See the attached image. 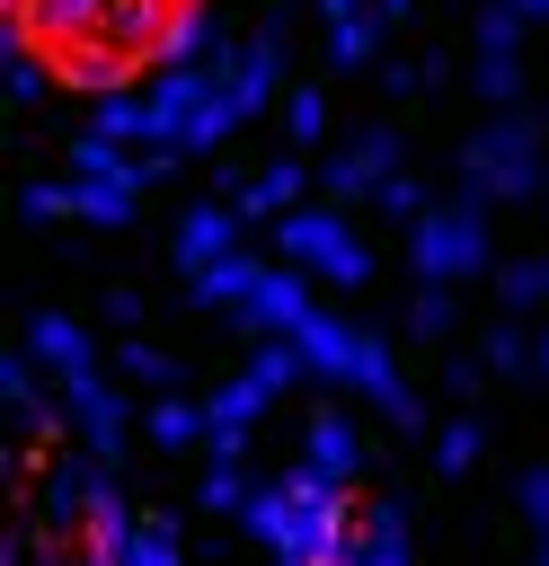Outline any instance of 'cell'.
Listing matches in <instances>:
<instances>
[{
  "instance_id": "obj_36",
  "label": "cell",
  "mask_w": 549,
  "mask_h": 566,
  "mask_svg": "<svg viewBox=\"0 0 549 566\" xmlns=\"http://www.w3.org/2000/svg\"><path fill=\"white\" fill-rule=\"evenodd\" d=\"M106 318H115V327H133V318H142V292H133V283H115V292H106Z\"/></svg>"
},
{
  "instance_id": "obj_3",
  "label": "cell",
  "mask_w": 549,
  "mask_h": 566,
  "mask_svg": "<svg viewBox=\"0 0 549 566\" xmlns=\"http://www.w3.org/2000/svg\"><path fill=\"white\" fill-rule=\"evenodd\" d=\"M487 212H496V203H478V195L425 203V212L407 221V265L434 274V283H469V274H487V265H496V230H487Z\"/></svg>"
},
{
  "instance_id": "obj_12",
  "label": "cell",
  "mask_w": 549,
  "mask_h": 566,
  "mask_svg": "<svg viewBox=\"0 0 549 566\" xmlns=\"http://www.w3.org/2000/svg\"><path fill=\"white\" fill-rule=\"evenodd\" d=\"M133 522H142V504L106 478L97 504H89V522H80V557H97V566H133Z\"/></svg>"
},
{
  "instance_id": "obj_24",
  "label": "cell",
  "mask_w": 549,
  "mask_h": 566,
  "mask_svg": "<svg viewBox=\"0 0 549 566\" xmlns=\"http://www.w3.org/2000/svg\"><path fill=\"white\" fill-rule=\"evenodd\" d=\"M522 35H531V9L522 0H478V18H469V44L478 53H522Z\"/></svg>"
},
{
  "instance_id": "obj_20",
  "label": "cell",
  "mask_w": 549,
  "mask_h": 566,
  "mask_svg": "<svg viewBox=\"0 0 549 566\" xmlns=\"http://www.w3.org/2000/svg\"><path fill=\"white\" fill-rule=\"evenodd\" d=\"M381 27H390L381 0L354 9V18H336V27H328V62H336V71H372V62H381Z\"/></svg>"
},
{
  "instance_id": "obj_39",
  "label": "cell",
  "mask_w": 549,
  "mask_h": 566,
  "mask_svg": "<svg viewBox=\"0 0 549 566\" xmlns=\"http://www.w3.org/2000/svg\"><path fill=\"white\" fill-rule=\"evenodd\" d=\"M531 380H549V327H540V371H531Z\"/></svg>"
},
{
  "instance_id": "obj_34",
  "label": "cell",
  "mask_w": 549,
  "mask_h": 566,
  "mask_svg": "<svg viewBox=\"0 0 549 566\" xmlns=\"http://www.w3.org/2000/svg\"><path fill=\"white\" fill-rule=\"evenodd\" d=\"M514 513H522L531 531H549V460H531V469L514 478Z\"/></svg>"
},
{
  "instance_id": "obj_22",
  "label": "cell",
  "mask_w": 549,
  "mask_h": 566,
  "mask_svg": "<svg viewBox=\"0 0 549 566\" xmlns=\"http://www.w3.org/2000/svg\"><path fill=\"white\" fill-rule=\"evenodd\" d=\"M248 371H257L274 398H283V389H301V380H319V371H310V354H301V336H257Z\"/></svg>"
},
{
  "instance_id": "obj_28",
  "label": "cell",
  "mask_w": 549,
  "mask_h": 566,
  "mask_svg": "<svg viewBox=\"0 0 549 566\" xmlns=\"http://www.w3.org/2000/svg\"><path fill=\"white\" fill-rule=\"evenodd\" d=\"M478 451H487V424H478V416H452V424L434 433V469H443V478H469Z\"/></svg>"
},
{
  "instance_id": "obj_30",
  "label": "cell",
  "mask_w": 549,
  "mask_h": 566,
  "mask_svg": "<svg viewBox=\"0 0 549 566\" xmlns=\"http://www.w3.org/2000/svg\"><path fill=\"white\" fill-rule=\"evenodd\" d=\"M44 88H53V71H44V44L9 35V106H44Z\"/></svg>"
},
{
  "instance_id": "obj_40",
  "label": "cell",
  "mask_w": 549,
  "mask_h": 566,
  "mask_svg": "<svg viewBox=\"0 0 549 566\" xmlns=\"http://www.w3.org/2000/svg\"><path fill=\"white\" fill-rule=\"evenodd\" d=\"M522 9H531V18H549V0H522Z\"/></svg>"
},
{
  "instance_id": "obj_29",
  "label": "cell",
  "mask_w": 549,
  "mask_h": 566,
  "mask_svg": "<svg viewBox=\"0 0 549 566\" xmlns=\"http://www.w3.org/2000/svg\"><path fill=\"white\" fill-rule=\"evenodd\" d=\"M469 97L514 106V97H522V53H478V62H469Z\"/></svg>"
},
{
  "instance_id": "obj_6",
  "label": "cell",
  "mask_w": 549,
  "mask_h": 566,
  "mask_svg": "<svg viewBox=\"0 0 549 566\" xmlns=\"http://www.w3.org/2000/svg\"><path fill=\"white\" fill-rule=\"evenodd\" d=\"M230 97H239V115H266V106H283V88H292V27L283 18H266L239 53H230Z\"/></svg>"
},
{
  "instance_id": "obj_4",
  "label": "cell",
  "mask_w": 549,
  "mask_h": 566,
  "mask_svg": "<svg viewBox=\"0 0 549 566\" xmlns=\"http://www.w3.org/2000/svg\"><path fill=\"white\" fill-rule=\"evenodd\" d=\"M274 248L292 265H310L319 283H336V292H363L372 283V239L345 221V203H292L274 221Z\"/></svg>"
},
{
  "instance_id": "obj_17",
  "label": "cell",
  "mask_w": 549,
  "mask_h": 566,
  "mask_svg": "<svg viewBox=\"0 0 549 566\" xmlns=\"http://www.w3.org/2000/svg\"><path fill=\"white\" fill-rule=\"evenodd\" d=\"M142 212V186L133 177H71V221H89V230H124Z\"/></svg>"
},
{
  "instance_id": "obj_19",
  "label": "cell",
  "mask_w": 549,
  "mask_h": 566,
  "mask_svg": "<svg viewBox=\"0 0 549 566\" xmlns=\"http://www.w3.org/2000/svg\"><path fill=\"white\" fill-rule=\"evenodd\" d=\"M478 354H487L496 380H531V371H540V327H522V310H505V318L478 336Z\"/></svg>"
},
{
  "instance_id": "obj_33",
  "label": "cell",
  "mask_w": 549,
  "mask_h": 566,
  "mask_svg": "<svg viewBox=\"0 0 549 566\" xmlns=\"http://www.w3.org/2000/svg\"><path fill=\"white\" fill-rule=\"evenodd\" d=\"M372 203H381V212H390V221H416V212H425V203H434V195H425V186H416V177H407V168H390V177H381V195H372Z\"/></svg>"
},
{
  "instance_id": "obj_2",
  "label": "cell",
  "mask_w": 549,
  "mask_h": 566,
  "mask_svg": "<svg viewBox=\"0 0 549 566\" xmlns=\"http://www.w3.org/2000/svg\"><path fill=\"white\" fill-rule=\"evenodd\" d=\"M540 150H549L540 115L496 106V124H478L460 142V195H478V203H531V195H549V159Z\"/></svg>"
},
{
  "instance_id": "obj_18",
  "label": "cell",
  "mask_w": 549,
  "mask_h": 566,
  "mask_svg": "<svg viewBox=\"0 0 549 566\" xmlns=\"http://www.w3.org/2000/svg\"><path fill=\"white\" fill-rule=\"evenodd\" d=\"M301 186H310V177H301V159H274V168H257V177L239 186V212H248L257 230H274V221L301 203Z\"/></svg>"
},
{
  "instance_id": "obj_11",
  "label": "cell",
  "mask_w": 549,
  "mask_h": 566,
  "mask_svg": "<svg viewBox=\"0 0 549 566\" xmlns=\"http://www.w3.org/2000/svg\"><path fill=\"white\" fill-rule=\"evenodd\" d=\"M257 283H266V256H248V248H230V256H213V265L186 274L195 310H221V318H239V310L257 301Z\"/></svg>"
},
{
  "instance_id": "obj_26",
  "label": "cell",
  "mask_w": 549,
  "mask_h": 566,
  "mask_svg": "<svg viewBox=\"0 0 549 566\" xmlns=\"http://www.w3.org/2000/svg\"><path fill=\"white\" fill-rule=\"evenodd\" d=\"M283 142H292V150L328 142V88H310V80H292V88H283Z\"/></svg>"
},
{
  "instance_id": "obj_31",
  "label": "cell",
  "mask_w": 549,
  "mask_h": 566,
  "mask_svg": "<svg viewBox=\"0 0 549 566\" xmlns=\"http://www.w3.org/2000/svg\"><path fill=\"white\" fill-rule=\"evenodd\" d=\"M177 557H186V531L142 504V522H133V566H177Z\"/></svg>"
},
{
  "instance_id": "obj_32",
  "label": "cell",
  "mask_w": 549,
  "mask_h": 566,
  "mask_svg": "<svg viewBox=\"0 0 549 566\" xmlns=\"http://www.w3.org/2000/svg\"><path fill=\"white\" fill-rule=\"evenodd\" d=\"M18 212L27 221H71V177H27L18 186Z\"/></svg>"
},
{
  "instance_id": "obj_13",
  "label": "cell",
  "mask_w": 549,
  "mask_h": 566,
  "mask_svg": "<svg viewBox=\"0 0 549 566\" xmlns=\"http://www.w3.org/2000/svg\"><path fill=\"white\" fill-rule=\"evenodd\" d=\"M407 557H416L407 504H398V495H372V504L354 513V566H407Z\"/></svg>"
},
{
  "instance_id": "obj_38",
  "label": "cell",
  "mask_w": 549,
  "mask_h": 566,
  "mask_svg": "<svg viewBox=\"0 0 549 566\" xmlns=\"http://www.w3.org/2000/svg\"><path fill=\"white\" fill-rule=\"evenodd\" d=\"M407 9H416V0H381V18H407Z\"/></svg>"
},
{
  "instance_id": "obj_10",
  "label": "cell",
  "mask_w": 549,
  "mask_h": 566,
  "mask_svg": "<svg viewBox=\"0 0 549 566\" xmlns=\"http://www.w3.org/2000/svg\"><path fill=\"white\" fill-rule=\"evenodd\" d=\"M274 407V389L257 380V371H230V380H213L204 389V416H213V451H248V433H257V416Z\"/></svg>"
},
{
  "instance_id": "obj_41",
  "label": "cell",
  "mask_w": 549,
  "mask_h": 566,
  "mask_svg": "<svg viewBox=\"0 0 549 566\" xmlns=\"http://www.w3.org/2000/svg\"><path fill=\"white\" fill-rule=\"evenodd\" d=\"M540 566H549V531H540Z\"/></svg>"
},
{
  "instance_id": "obj_23",
  "label": "cell",
  "mask_w": 549,
  "mask_h": 566,
  "mask_svg": "<svg viewBox=\"0 0 549 566\" xmlns=\"http://www.w3.org/2000/svg\"><path fill=\"white\" fill-rule=\"evenodd\" d=\"M248 495H257V478L239 469V451H213L204 478H195V504H204V513H239Z\"/></svg>"
},
{
  "instance_id": "obj_16",
  "label": "cell",
  "mask_w": 549,
  "mask_h": 566,
  "mask_svg": "<svg viewBox=\"0 0 549 566\" xmlns=\"http://www.w3.org/2000/svg\"><path fill=\"white\" fill-rule=\"evenodd\" d=\"M301 460H319L328 478H363V460H372V451H363V433H354V416H345V407H319V416L301 424Z\"/></svg>"
},
{
  "instance_id": "obj_27",
  "label": "cell",
  "mask_w": 549,
  "mask_h": 566,
  "mask_svg": "<svg viewBox=\"0 0 549 566\" xmlns=\"http://www.w3.org/2000/svg\"><path fill=\"white\" fill-rule=\"evenodd\" d=\"M496 310H549V256L496 265Z\"/></svg>"
},
{
  "instance_id": "obj_37",
  "label": "cell",
  "mask_w": 549,
  "mask_h": 566,
  "mask_svg": "<svg viewBox=\"0 0 549 566\" xmlns=\"http://www.w3.org/2000/svg\"><path fill=\"white\" fill-rule=\"evenodd\" d=\"M354 9H372V0H319V18L336 27V18H354Z\"/></svg>"
},
{
  "instance_id": "obj_35",
  "label": "cell",
  "mask_w": 549,
  "mask_h": 566,
  "mask_svg": "<svg viewBox=\"0 0 549 566\" xmlns=\"http://www.w3.org/2000/svg\"><path fill=\"white\" fill-rule=\"evenodd\" d=\"M478 380H487V354H452V363H443V389H452V398H478Z\"/></svg>"
},
{
  "instance_id": "obj_15",
  "label": "cell",
  "mask_w": 549,
  "mask_h": 566,
  "mask_svg": "<svg viewBox=\"0 0 549 566\" xmlns=\"http://www.w3.org/2000/svg\"><path fill=\"white\" fill-rule=\"evenodd\" d=\"M142 442H151V451H168V460H177V451H204V442H213V416H204V398H186V389H159V398H151V416H142Z\"/></svg>"
},
{
  "instance_id": "obj_21",
  "label": "cell",
  "mask_w": 549,
  "mask_h": 566,
  "mask_svg": "<svg viewBox=\"0 0 549 566\" xmlns=\"http://www.w3.org/2000/svg\"><path fill=\"white\" fill-rule=\"evenodd\" d=\"M115 371H124L133 389H151V398H159V389H186V363H177V354H159V345H142V336H124V345H115Z\"/></svg>"
},
{
  "instance_id": "obj_14",
  "label": "cell",
  "mask_w": 549,
  "mask_h": 566,
  "mask_svg": "<svg viewBox=\"0 0 549 566\" xmlns=\"http://www.w3.org/2000/svg\"><path fill=\"white\" fill-rule=\"evenodd\" d=\"M27 345L44 354V371H53V380H80V371H97V336H89L71 310H35V318H27Z\"/></svg>"
},
{
  "instance_id": "obj_7",
  "label": "cell",
  "mask_w": 549,
  "mask_h": 566,
  "mask_svg": "<svg viewBox=\"0 0 549 566\" xmlns=\"http://www.w3.org/2000/svg\"><path fill=\"white\" fill-rule=\"evenodd\" d=\"M390 168H398V133H390V124H372L363 142H345V150L328 159V177H319V186H328V203H372Z\"/></svg>"
},
{
  "instance_id": "obj_25",
  "label": "cell",
  "mask_w": 549,
  "mask_h": 566,
  "mask_svg": "<svg viewBox=\"0 0 549 566\" xmlns=\"http://www.w3.org/2000/svg\"><path fill=\"white\" fill-rule=\"evenodd\" d=\"M460 327V301H452V283H434V274H416V301H407V336H425V345H443Z\"/></svg>"
},
{
  "instance_id": "obj_1",
  "label": "cell",
  "mask_w": 549,
  "mask_h": 566,
  "mask_svg": "<svg viewBox=\"0 0 549 566\" xmlns=\"http://www.w3.org/2000/svg\"><path fill=\"white\" fill-rule=\"evenodd\" d=\"M292 336H301V354H310V371H319L328 389H354V398H372L390 424H416V416H425V407H416V389L398 380V363H390L381 327H363V318H336V310H310Z\"/></svg>"
},
{
  "instance_id": "obj_9",
  "label": "cell",
  "mask_w": 549,
  "mask_h": 566,
  "mask_svg": "<svg viewBox=\"0 0 549 566\" xmlns=\"http://www.w3.org/2000/svg\"><path fill=\"white\" fill-rule=\"evenodd\" d=\"M310 310H319V301H310V265L283 256V265H266V283H257V301L239 310V327H248V336H292Z\"/></svg>"
},
{
  "instance_id": "obj_8",
  "label": "cell",
  "mask_w": 549,
  "mask_h": 566,
  "mask_svg": "<svg viewBox=\"0 0 549 566\" xmlns=\"http://www.w3.org/2000/svg\"><path fill=\"white\" fill-rule=\"evenodd\" d=\"M248 230H257V221H248L239 203H186V212H177V239H168V256H177V274H195V265L230 256Z\"/></svg>"
},
{
  "instance_id": "obj_5",
  "label": "cell",
  "mask_w": 549,
  "mask_h": 566,
  "mask_svg": "<svg viewBox=\"0 0 549 566\" xmlns=\"http://www.w3.org/2000/svg\"><path fill=\"white\" fill-rule=\"evenodd\" d=\"M62 389V407H71V433L97 451V460H124V442H133V380H106V371H80V380H53Z\"/></svg>"
}]
</instances>
